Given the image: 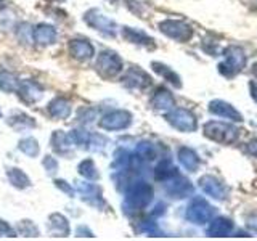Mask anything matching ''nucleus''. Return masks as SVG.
<instances>
[{"label": "nucleus", "mask_w": 257, "mask_h": 241, "mask_svg": "<svg viewBox=\"0 0 257 241\" xmlns=\"http://www.w3.org/2000/svg\"><path fill=\"white\" fill-rule=\"evenodd\" d=\"M249 93H251V98L257 104V82H252V80L249 82Z\"/></svg>", "instance_id": "44"}, {"label": "nucleus", "mask_w": 257, "mask_h": 241, "mask_svg": "<svg viewBox=\"0 0 257 241\" xmlns=\"http://www.w3.org/2000/svg\"><path fill=\"white\" fill-rule=\"evenodd\" d=\"M69 137L72 143H74V147H82V148H87L88 147V140H90V134L84 129H74V131L69 132Z\"/></svg>", "instance_id": "34"}, {"label": "nucleus", "mask_w": 257, "mask_h": 241, "mask_svg": "<svg viewBox=\"0 0 257 241\" xmlns=\"http://www.w3.org/2000/svg\"><path fill=\"white\" fill-rule=\"evenodd\" d=\"M185 217L195 225H206L214 219V207L204 198L193 196L185 211Z\"/></svg>", "instance_id": "4"}, {"label": "nucleus", "mask_w": 257, "mask_h": 241, "mask_svg": "<svg viewBox=\"0 0 257 241\" xmlns=\"http://www.w3.org/2000/svg\"><path fill=\"white\" fill-rule=\"evenodd\" d=\"M16 93L20 95V98L24 103L32 104V103H37L42 100L44 88L37 82H34V80H23V82H20V87H18V90H16Z\"/></svg>", "instance_id": "16"}, {"label": "nucleus", "mask_w": 257, "mask_h": 241, "mask_svg": "<svg viewBox=\"0 0 257 241\" xmlns=\"http://www.w3.org/2000/svg\"><path fill=\"white\" fill-rule=\"evenodd\" d=\"M7 175H8V180H10V183L18 190H24V188H28L31 185V179L26 175V172L21 171V169H18V167L8 169Z\"/></svg>", "instance_id": "28"}, {"label": "nucleus", "mask_w": 257, "mask_h": 241, "mask_svg": "<svg viewBox=\"0 0 257 241\" xmlns=\"http://www.w3.org/2000/svg\"><path fill=\"white\" fill-rule=\"evenodd\" d=\"M163 185H164L166 195L174 198V199H183V198H188L193 195L191 182L188 179H185V177H182L180 174L163 182Z\"/></svg>", "instance_id": "10"}, {"label": "nucleus", "mask_w": 257, "mask_h": 241, "mask_svg": "<svg viewBox=\"0 0 257 241\" xmlns=\"http://www.w3.org/2000/svg\"><path fill=\"white\" fill-rule=\"evenodd\" d=\"M135 155L139 156L142 161H145V163H150V161H155L159 156V150H158V147L155 143L142 142V143L137 145Z\"/></svg>", "instance_id": "27"}, {"label": "nucleus", "mask_w": 257, "mask_h": 241, "mask_svg": "<svg viewBox=\"0 0 257 241\" xmlns=\"http://www.w3.org/2000/svg\"><path fill=\"white\" fill-rule=\"evenodd\" d=\"M122 37L127 40V42L135 44V45H140V47H147V48H155V39L151 36H148L145 31L140 29H135V28H122Z\"/></svg>", "instance_id": "20"}, {"label": "nucleus", "mask_w": 257, "mask_h": 241, "mask_svg": "<svg viewBox=\"0 0 257 241\" xmlns=\"http://www.w3.org/2000/svg\"><path fill=\"white\" fill-rule=\"evenodd\" d=\"M140 230L145 235H150V236H163V231H161L159 225L153 220H143L140 225Z\"/></svg>", "instance_id": "35"}, {"label": "nucleus", "mask_w": 257, "mask_h": 241, "mask_svg": "<svg viewBox=\"0 0 257 241\" xmlns=\"http://www.w3.org/2000/svg\"><path fill=\"white\" fill-rule=\"evenodd\" d=\"M95 69L96 72L104 77V79H112L119 76L120 72L124 69V63H122V58L112 50H103L98 58H96V63H95Z\"/></svg>", "instance_id": "5"}, {"label": "nucleus", "mask_w": 257, "mask_h": 241, "mask_svg": "<svg viewBox=\"0 0 257 241\" xmlns=\"http://www.w3.org/2000/svg\"><path fill=\"white\" fill-rule=\"evenodd\" d=\"M77 236H88V238H92L95 235L87 227H77Z\"/></svg>", "instance_id": "45"}, {"label": "nucleus", "mask_w": 257, "mask_h": 241, "mask_svg": "<svg viewBox=\"0 0 257 241\" xmlns=\"http://www.w3.org/2000/svg\"><path fill=\"white\" fill-rule=\"evenodd\" d=\"M247 151L251 153L252 156H255V158H257V137L247 143Z\"/></svg>", "instance_id": "43"}, {"label": "nucleus", "mask_w": 257, "mask_h": 241, "mask_svg": "<svg viewBox=\"0 0 257 241\" xmlns=\"http://www.w3.org/2000/svg\"><path fill=\"white\" fill-rule=\"evenodd\" d=\"M77 172H79V175H82L87 180H98L100 179V172H98V169H96L93 159L80 161V164L77 166Z\"/></svg>", "instance_id": "31"}, {"label": "nucleus", "mask_w": 257, "mask_h": 241, "mask_svg": "<svg viewBox=\"0 0 257 241\" xmlns=\"http://www.w3.org/2000/svg\"><path fill=\"white\" fill-rule=\"evenodd\" d=\"M53 183H55V187H56V188H60V190H61L63 193H66L68 196H71V198H72V196L76 195L74 188H72V187H71V185H69V183H68L66 180H61V179H55V180H53Z\"/></svg>", "instance_id": "40"}, {"label": "nucleus", "mask_w": 257, "mask_h": 241, "mask_svg": "<svg viewBox=\"0 0 257 241\" xmlns=\"http://www.w3.org/2000/svg\"><path fill=\"white\" fill-rule=\"evenodd\" d=\"M4 7H5V0H0V10H2Z\"/></svg>", "instance_id": "48"}, {"label": "nucleus", "mask_w": 257, "mask_h": 241, "mask_svg": "<svg viewBox=\"0 0 257 241\" xmlns=\"http://www.w3.org/2000/svg\"><path fill=\"white\" fill-rule=\"evenodd\" d=\"M18 150L23 151L24 155L29 158H37L40 153V147L39 142L34 139V137H26V139H21L18 143Z\"/></svg>", "instance_id": "32"}, {"label": "nucleus", "mask_w": 257, "mask_h": 241, "mask_svg": "<svg viewBox=\"0 0 257 241\" xmlns=\"http://www.w3.org/2000/svg\"><path fill=\"white\" fill-rule=\"evenodd\" d=\"M106 143L108 140L104 139L103 135L100 134H90V140H88V150H92V151H101L104 147H106Z\"/></svg>", "instance_id": "36"}, {"label": "nucleus", "mask_w": 257, "mask_h": 241, "mask_svg": "<svg viewBox=\"0 0 257 241\" xmlns=\"http://www.w3.org/2000/svg\"><path fill=\"white\" fill-rule=\"evenodd\" d=\"M71 103L66 100V98H53L50 103H48V112H50V116L55 117V119H68L71 116Z\"/></svg>", "instance_id": "25"}, {"label": "nucleus", "mask_w": 257, "mask_h": 241, "mask_svg": "<svg viewBox=\"0 0 257 241\" xmlns=\"http://www.w3.org/2000/svg\"><path fill=\"white\" fill-rule=\"evenodd\" d=\"M52 148L56 155L66 156L71 155L74 150V143H72L69 134H64L63 131H55L52 134Z\"/></svg>", "instance_id": "21"}, {"label": "nucleus", "mask_w": 257, "mask_h": 241, "mask_svg": "<svg viewBox=\"0 0 257 241\" xmlns=\"http://www.w3.org/2000/svg\"><path fill=\"white\" fill-rule=\"evenodd\" d=\"M56 39H58V32L53 26L50 24H37L32 31V40L37 44V45H42V47H47V45H53L56 42Z\"/></svg>", "instance_id": "18"}, {"label": "nucleus", "mask_w": 257, "mask_h": 241, "mask_svg": "<svg viewBox=\"0 0 257 241\" xmlns=\"http://www.w3.org/2000/svg\"><path fill=\"white\" fill-rule=\"evenodd\" d=\"M0 117H2V111H0Z\"/></svg>", "instance_id": "49"}, {"label": "nucleus", "mask_w": 257, "mask_h": 241, "mask_svg": "<svg viewBox=\"0 0 257 241\" xmlns=\"http://www.w3.org/2000/svg\"><path fill=\"white\" fill-rule=\"evenodd\" d=\"M203 134L206 139L220 145H233L239 137V129L233 124L222 120H207L203 126Z\"/></svg>", "instance_id": "3"}, {"label": "nucleus", "mask_w": 257, "mask_h": 241, "mask_svg": "<svg viewBox=\"0 0 257 241\" xmlns=\"http://www.w3.org/2000/svg\"><path fill=\"white\" fill-rule=\"evenodd\" d=\"M20 80L10 71H0V90L7 93H13L18 90Z\"/></svg>", "instance_id": "30"}, {"label": "nucleus", "mask_w": 257, "mask_h": 241, "mask_svg": "<svg viewBox=\"0 0 257 241\" xmlns=\"http://www.w3.org/2000/svg\"><path fill=\"white\" fill-rule=\"evenodd\" d=\"M151 68H153V71H155L158 76H161L164 80H167V82L171 84V85H174L175 88H182V79H180V76L177 74V72L172 68H169L167 64L159 63V61H153Z\"/></svg>", "instance_id": "24"}, {"label": "nucleus", "mask_w": 257, "mask_h": 241, "mask_svg": "<svg viewBox=\"0 0 257 241\" xmlns=\"http://www.w3.org/2000/svg\"><path fill=\"white\" fill-rule=\"evenodd\" d=\"M77 190L80 193V198H82L87 204H90L96 209H104L106 207V203L103 199V191L98 185L95 183H77Z\"/></svg>", "instance_id": "13"}, {"label": "nucleus", "mask_w": 257, "mask_h": 241, "mask_svg": "<svg viewBox=\"0 0 257 241\" xmlns=\"http://www.w3.org/2000/svg\"><path fill=\"white\" fill-rule=\"evenodd\" d=\"M153 82V79L147 71H143L139 66H132L125 71L122 76V84L128 88H135V90H145L148 88Z\"/></svg>", "instance_id": "12"}, {"label": "nucleus", "mask_w": 257, "mask_h": 241, "mask_svg": "<svg viewBox=\"0 0 257 241\" xmlns=\"http://www.w3.org/2000/svg\"><path fill=\"white\" fill-rule=\"evenodd\" d=\"M42 164H44L48 175H55L56 172H58V161H56L53 156H45Z\"/></svg>", "instance_id": "38"}, {"label": "nucleus", "mask_w": 257, "mask_h": 241, "mask_svg": "<svg viewBox=\"0 0 257 241\" xmlns=\"http://www.w3.org/2000/svg\"><path fill=\"white\" fill-rule=\"evenodd\" d=\"M2 236L15 238V236H18V231H16V228H13L7 220H0V238Z\"/></svg>", "instance_id": "39"}, {"label": "nucleus", "mask_w": 257, "mask_h": 241, "mask_svg": "<svg viewBox=\"0 0 257 241\" xmlns=\"http://www.w3.org/2000/svg\"><path fill=\"white\" fill-rule=\"evenodd\" d=\"M249 4H251L254 8H257V0H249Z\"/></svg>", "instance_id": "47"}, {"label": "nucleus", "mask_w": 257, "mask_h": 241, "mask_svg": "<svg viewBox=\"0 0 257 241\" xmlns=\"http://www.w3.org/2000/svg\"><path fill=\"white\" fill-rule=\"evenodd\" d=\"M84 21L103 36L114 37L117 32V24L111 18H108L106 15H103L100 10H88L84 15Z\"/></svg>", "instance_id": "8"}, {"label": "nucleus", "mask_w": 257, "mask_h": 241, "mask_svg": "<svg viewBox=\"0 0 257 241\" xmlns=\"http://www.w3.org/2000/svg\"><path fill=\"white\" fill-rule=\"evenodd\" d=\"M48 230L53 236H68L69 235V222L60 212H55L48 217Z\"/></svg>", "instance_id": "23"}, {"label": "nucleus", "mask_w": 257, "mask_h": 241, "mask_svg": "<svg viewBox=\"0 0 257 241\" xmlns=\"http://www.w3.org/2000/svg\"><path fill=\"white\" fill-rule=\"evenodd\" d=\"M166 120L179 132H195L198 129V119L190 109L172 108L166 112Z\"/></svg>", "instance_id": "6"}, {"label": "nucleus", "mask_w": 257, "mask_h": 241, "mask_svg": "<svg viewBox=\"0 0 257 241\" xmlns=\"http://www.w3.org/2000/svg\"><path fill=\"white\" fill-rule=\"evenodd\" d=\"M8 124L16 129V131H24V129H34L36 120L31 116L24 114V112H16V114L8 117Z\"/></svg>", "instance_id": "29"}, {"label": "nucleus", "mask_w": 257, "mask_h": 241, "mask_svg": "<svg viewBox=\"0 0 257 241\" xmlns=\"http://www.w3.org/2000/svg\"><path fill=\"white\" fill-rule=\"evenodd\" d=\"M233 231V222L227 217H215L211 222H209L207 228H206V235L211 238H223L228 236Z\"/></svg>", "instance_id": "19"}, {"label": "nucleus", "mask_w": 257, "mask_h": 241, "mask_svg": "<svg viewBox=\"0 0 257 241\" xmlns=\"http://www.w3.org/2000/svg\"><path fill=\"white\" fill-rule=\"evenodd\" d=\"M155 196V191L150 183L143 180H137L128 183L125 188V199H124V211L125 212H139L148 207Z\"/></svg>", "instance_id": "1"}, {"label": "nucleus", "mask_w": 257, "mask_h": 241, "mask_svg": "<svg viewBox=\"0 0 257 241\" xmlns=\"http://www.w3.org/2000/svg\"><path fill=\"white\" fill-rule=\"evenodd\" d=\"M79 123L82 124H88V123H93V119L96 117V111L93 108H84L79 111Z\"/></svg>", "instance_id": "37"}, {"label": "nucleus", "mask_w": 257, "mask_h": 241, "mask_svg": "<svg viewBox=\"0 0 257 241\" xmlns=\"http://www.w3.org/2000/svg\"><path fill=\"white\" fill-rule=\"evenodd\" d=\"M247 56L238 45H228L223 50V61L219 63V72L227 79H233L246 68Z\"/></svg>", "instance_id": "2"}, {"label": "nucleus", "mask_w": 257, "mask_h": 241, "mask_svg": "<svg viewBox=\"0 0 257 241\" xmlns=\"http://www.w3.org/2000/svg\"><path fill=\"white\" fill-rule=\"evenodd\" d=\"M159 31L169 39L175 40V42L185 44L191 40L193 37V28L188 23H185L182 20H164L159 23Z\"/></svg>", "instance_id": "7"}, {"label": "nucleus", "mask_w": 257, "mask_h": 241, "mask_svg": "<svg viewBox=\"0 0 257 241\" xmlns=\"http://www.w3.org/2000/svg\"><path fill=\"white\" fill-rule=\"evenodd\" d=\"M16 231H18L21 236H26V238L39 236V228L32 220H21L18 225H16Z\"/></svg>", "instance_id": "33"}, {"label": "nucleus", "mask_w": 257, "mask_h": 241, "mask_svg": "<svg viewBox=\"0 0 257 241\" xmlns=\"http://www.w3.org/2000/svg\"><path fill=\"white\" fill-rule=\"evenodd\" d=\"M124 2L127 4V7L131 8L132 12L135 13H143V8L147 7V4H145V0H124Z\"/></svg>", "instance_id": "41"}, {"label": "nucleus", "mask_w": 257, "mask_h": 241, "mask_svg": "<svg viewBox=\"0 0 257 241\" xmlns=\"http://www.w3.org/2000/svg\"><path fill=\"white\" fill-rule=\"evenodd\" d=\"M252 74H254V77L257 79V63L252 66Z\"/></svg>", "instance_id": "46"}, {"label": "nucleus", "mask_w": 257, "mask_h": 241, "mask_svg": "<svg viewBox=\"0 0 257 241\" xmlns=\"http://www.w3.org/2000/svg\"><path fill=\"white\" fill-rule=\"evenodd\" d=\"M198 185H199V188L203 190V193H206V195L211 196L212 199H215V201L227 199V195H228L227 187H225L217 177L206 174L203 177H199Z\"/></svg>", "instance_id": "11"}, {"label": "nucleus", "mask_w": 257, "mask_h": 241, "mask_svg": "<svg viewBox=\"0 0 257 241\" xmlns=\"http://www.w3.org/2000/svg\"><path fill=\"white\" fill-rule=\"evenodd\" d=\"M132 112L127 109H112L100 119V127L103 131H124L132 124Z\"/></svg>", "instance_id": "9"}, {"label": "nucleus", "mask_w": 257, "mask_h": 241, "mask_svg": "<svg viewBox=\"0 0 257 241\" xmlns=\"http://www.w3.org/2000/svg\"><path fill=\"white\" fill-rule=\"evenodd\" d=\"M209 112L214 116H219L223 119L233 120V123H243V114L233 106L231 103L223 101V100H212L209 103Z\"/></svg>", "instance_id": "14"}, {"label": "nucleus", "mask_w": 257, "mask_h": 241, "mask_svg": "<svg viewBox=\"0 0 257 241\" xmlns=\"http://www.w3.org/2000/svg\"><path fill=\"white\" fill-rule=\"evenodd\" d=\"M68 52L74 60L87 61V60L93 58L95 48L85 39H72V40H69V44H68Z\"/></svg>", "instance_id": "15"}, {"label": "nucleus", "mask_w": 257, "mask_h": 241, "mask_svg": "<svg viewBox=\"0 0 257 241\" xmlns=\"http://www.w3.org/2000/svg\"><path fill=\"white\" fill-rule=\"evenodd\" d=\"M177 159H179V163L187 169L188 172H196L201 166V159L198 156V153L188 147L179 148V151H177Z\"/></svg>", "instance_id": "22"}, {"label": "nucleus", "mask_w": 257, "mask_h": 241, "mask_svg": "<svg viewBox=\"0 0 257 241\" xmlns=\"http://www.w3.org/2000/svg\"><path fill=\"white\" fill-rule=\"evenodd\" d=\"M150 103L156 111H163V112H167V111H171L172 108H175L174 95L171 93V90H167L166 87L156 88V92L153 93Z\"/></svg>", "instance_id": "17"}, {"label": "nucleus", "mask_w": 257, "mask_h": 241, "mask_svg": "<svg viewBox=\"0 0 257 241\" xmlns=\"http://www.w3.org/2000/svg\"><path fill=\"white\" fill-rule=\"evenodd\" d=\"M246 228L249 230V233L257 235V214L246 215Z\"/></svg>", "instance_id": "42"}, {"label": "nucleus", "mask_w": 257, "mask_h": 241, "mask_svg": "<svg viewBox=\"0 0 257 241\" xmlns=\"http://www.w3.org/2000/svg\"><path fill=\"white\" fill-rule=\"evenodd\" d=\"M175 175H179V169L174 166V163L171 159L166 158L163 161H159V164L155 169V179L158 182L163 183L169 179H172V177H175Z\"/></svg>", "instance_id": "26"}]
</instances>
